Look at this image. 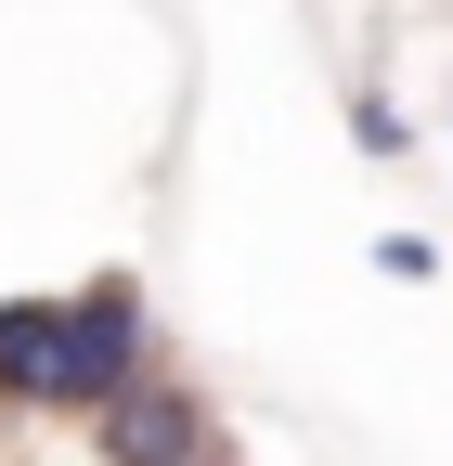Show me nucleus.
Masks as SVG:
<instances>
[{"label":"nucleus","instance_id":"1","mask_svg":"<svg viewBox=\"0 0 453 466\" xmlns=\"http://www.w3.org/2000/svg\"><path fill=\"white\" fill-rule=\"evenodd\" d=\"M130 389H143V299H130V272H104L65 299V415H104Z\"/></svg>","mask_w":453,"mask_h":466},{"label":"nucleus","instance_id":"2","mask_svg":"<svg viewBox=\"0 0 453 466\" xmlns=\"http://www.w3.org/2000/svg\"><path fill=\"white\" fill-rule=\"evenodd\" d=\"M104 466H207V401L195 389H168V376H143L130 401H104Z\"/></svg>","mask_w":453,"mask_h":466},{"label":"nucleus","instance_id":"3","mask_svg":"<svg viewBox=\"0 0 453 466\" xmlns=\"http://www.w3.org/2000/svg\"><path fill=\"white\" fill-rule=\"evenodd\" d=\"M0 401H65V299H0Z\"/></svg>","mask_w":453,"mask_h":466},{"label":"nucleus","instance_id":"4","mask_svg":"<svg viewBox=\"0 0 453 466\" xmlns=\"http://www.w3.org/2000/svg\"><path fill=\"white\" fill-rule=\"evenodd\" d=\"M376 272H402V285H428V272H440V247H428V233H388V247H376Z\"/></svg>","mask_w":453,"mask_h":466},{"label":"nucleus","instance_id":"5","mask_svg":"<svg viewBox=\"0 0 453 466\" xmlns=\"http://www.w3.org/2000/svg\"><path fill=\"white\" fill-rule=\"evenodd\" d=\"M207 466H220V453H207Z\"/></svg>","mask_w":453,"mask_h":466}]
</instances>
